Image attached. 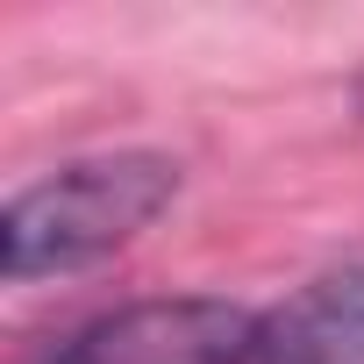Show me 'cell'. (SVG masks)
<instances>
[{
    "label": "cell",
    "mask_w": 364,
    "mask_h": 364,
    "mask_svg": "<svg viewBox=\"0 0 364 364\" xmlns=\"http://www.w3.org/2000/svg\"><path fill=\"white\" fill-rule=\"evenodd\" d=\"M171 193H178V164L164 150H100V157L58 164L50 178L22 186L0 208L8 286L65 279V272L114 257L122 243H136L171 208Z\"/></svg>",
    "instance_id": "cell-1"
},
{
    "label": "cell",
    "mask_w": 364,
    "mask_h": 364,
    "mask_svg": "<svg viewBox=\"0 0 364 364\" xmlns=\"http://www.w3.org/2000/svg\"><path fill=\"white\" fill-rule=\"evenodd\" d=\"M257 314L222 293H164L93 314L86 328L43 343L29 364H250Z\"/></svg>",
    "instance_id": "cell-2"
},
{
    "label": "cell",
    "mask_w": 364,
    "mask_h": 364,
    "mask_svg": "<svg viewBox=\"0 0 364 364\" xmlns=\"http://www.w3.org/2000/svg\"><path fill=\"white\" fill-rule=\"evenodd\" d=\"M250 364H364V250L264 307Z\"/></svg>",
    "instance_id": "cell-3"
},
{
    "label": "cell",
    "mask_w": 364,
    "mask_h": 364,
    "mask_svg": "<svg viewBox=\"0 0 364 364\" xmlns=\"http://www.w3.org/2000/svg\"><path fill=\"white\" fill-rule=\"evenodd\" d=\"M350 100H357V114H364V72H357V86H350Z\"/></svg>",
    "instance_id": "cell-4"
}]
</instances>
